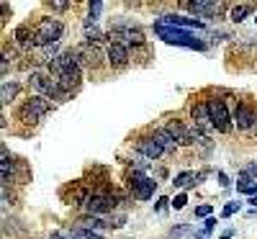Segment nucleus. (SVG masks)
<instances>
[{
	"label": "nucleus",
	"instance_id": "f257e3e1",
	"mask_svg": "<svg viewBox=\"0 0 257 239\" xmlns=\"http://www.w3.org/2000/svg\"><path fill=\"white\" fill-rule=\"evenodd\" d=\"M36 34V47H54L59 44V39L64 36V24L59 18H52V16H41L39 18V24L34 29Z\"/></svg>",
	"mask_w": 257,
	"mask_h": 239
},
{
	"label": "nucleus",
	"instance_id": "f03ea898",
	"mask_svg": "<svg viewBox=\"0 0 257 239\" xmlns=\"http://www.w3.org/2000/svg\"><path fill=\"white\" fill-rule=\"evenodd\" d=\"M155 188H157V180H152L142 170H126V190L132 198L137 201H149L155 195Z\"/></svg>",
	"mask_w": 257,
	"mask_h": 239
},
{
	"label": "nucleus",
	"instance_id": "7ed1b4c3",
	"mask_svg": "<svg viewBox=\"0 0 257 239\" xmlns=\"http://www.w3.org/2000/svg\"><path fill=\"white\" fill-rule=\"evenodd\" d=\"M52 108L54 105H52L49 98H44V95H29L24 103L18 105V118L24 124H36V121L44 118Z\"/></svg>",
	"mask_w": 257,
	"mask_h": 239
},
{
	"label": "nucleus",
	"instance_id": "20e7f679",
	"mask_svg": "<svg viewBox=\"0 0 257 239\" xmlns=\"http://www.w3.org/2000/svg\"><path fill=\"white\" fill-rule=\"evenodd\" d=\"M155 34L162 39V41H167V44H178V47H188V49H198V52H203L206 49V44L201 39H196L193 34H188L185 29H173V26H157L155 24Z\"/></svg>",
	"mask_w": 257,
	"mask_h": 239
},
{
	"label": "nucleus",
	"instance_id": "39448f33",
	"mask_svg": "<svg viewBox=\"0 0 257 239\" xmlns=\"http://www.w3.org/2000/svg\"><path fill=\"white\" fill-rule=\"evenodd\" d=\"M206 103H208V113H211L213 132L231 134L234 121H231V113H229V108H226V100H221V98L216 95V98H211V100H206Z\"/></svg>",
	"mask_w": 257,
	"mask_h": 239
},
{
	"label": "nucleus",
	"instance_id": "423d86ee",
	"mask_svg": "<svg viewBox=\"0 0 257 239\" xmlns=\"http://www.w3.org/2000/svg\"><path fill=\"white\" fill-rule=\"evenodd\" d=\"M231 121H234V129L237 132H249V129L257 124V111L249 100H239L237 108H234L231 113Z\"/></svg>",
	"mask_w": 257,
	"mask_h": 239
},
{
	"label": "nucleus",
	"instance_id": "0eeeda50",
	"mask_svg": "<svg viewBox=\"0 0 257 239\" xmlns=\"http://www.w3.org/2000/svg\"><path fill=\"white\" fill-rule=\"evenodd\" d=\"M111 41H116V44H123V47H144V34L134 26H113L108 31Z\"/></svg>",
	"mask_w": 257,
	"mask_h": 239
},
{
	"label": "nucleus",
	"instance_id": "6e6552de",
	"mask_svg": "<svg viewBox=\"0 0 257 239\" xmlns=\"http://www.w3.org/2000/svg\"><path fill=\"white\" fill-rule=\"evenodd\" d=\"M155 24H157V26H173V29H203V26H206L201 18H190V16H180V13L160 16Z\"/></svg>",
	"mask_w": 257,
	"mask_h": 239
},
{
	"label": "nucleus",
	"instance_id": "1a4fd4ad",
	"mask_svg": "<svg viewBox=\"0 0 257 239\" xmlns=\"http://www.w3.org/2000/svg\"><path fill=\"white\" fill-rule=\"evenodd\" d=\"M137 149L142 152V157H147V160H160V157H165L167 152L160 147V142L152 137V132L149 134H142V137H137Z\"/></svg>",
	"mask_w": 257,
	"mask_h": 239
},
{
	"label": "nucleus",
	"instance_id": "9d476101",
	"mask_svg": "<svg viewBox=\"0 0 257 239\" xmlns=\"http://www.w3.org/2000/svg\"><path fill=\"white\" fill-rule=\"evenodd\" d=\"M105 59H108V64L113 70H123L128 62H132V52H128V47L123 44H116V41H111L108 49H105Z\"/></svg>",
	"mask_w": 257,
	"mask_h": 239
},
{
	"label": "nucleus",
	"instance_id": "9b49d317",
	"mask_svg": "<svg viewBox=\"0 0 257 239\" xmlns=\"http://www.w3.org/2000/svg\"><path fill=\"white\" fill-rule=\"evenodd\" d=\"M190 121L196 124V126H201L203 132L211 137L213 124H211V113H208V103L206 100H196V103L190 105Z\"/></svg>",
	"mask_w": 257,
	"mask_h": 239
},
{
	"label": "nucleus",
	"instance_id": "f8f14e48",
	"mask_svg": "<svg viewBox=\"0 0 257 239\" xmlns=\"http://www.w3.org/2000/svg\"><path fill=\"white\" fill-rule=\"evenodd\" d=\"M165 129L170 134H173V139L178 142V147H193V137H190V124L188 121H180V118H173L167 121Z\"/></svg>",
	"mask_w": 257,
	"mask_h": 239
},
{
	"label": "nucleus",
	"instance_id": "ddd939ff",
	"mask_svg": "<svg viewBox=\"0 0 257 239\" xmlns=\"http://www.w3.org/2000/svg\"><path fill=\"white\" fill-rule=\"evenodd\" d=\"M183 8H190L193 16L198 18H216L221 13V3H206V0H193V3H183Z\"/></svg>",
	"mask_w": 257,
	"mask_h": 239
},
{
	"label": "nucleus",
	"instance_id": "4468645a",
	"mask_svg": "<svg viewBox=\"0 0 257 239\" xmlns=\"http://www.w3.org/2000/svg\"><path fill=\"white\" fill-rule=\"evenodd\" d=\"M13 44L18 47V49H34L36 47V34H34V29L31 26H26V24H21V26H16L13 29Z\"/></svg>",
	"mask_w": 257,
	"mask_h": 239
},
{
	"label": "nucleus",
	"instance_id": "2eb2a0df",
	"mask_svg": "<svg viewBox=\"0 0 257 239\" xmlns=\"http://www.w3.org/2000/svg\"><path fill=\"white\" fill-rule=\"evenodd\" d=\"M77 52H80V62H82L88 70H98L100 64H103V52H100L98 47L85 44V47H80Z\"/></svg>",
	"mask_w": 257,
	"mask_h": 239
},
{
	"label": "nucleus",
	"instance_id": "dca6fc26",
	"mask_svg": "<svg viewBox=\"0 0 257 239\" xmlns=\"http://www.w3.org/2000/svg\"><path fill=\"white\" fill-rule=\"evenodd\" d=\"M152 137L160 142V147L167 152V155H175V152L180 149V147H178V142L173 139V134H170L165 126H155V129H152Z\"/></svg>",
	"mask_w": 257,
	"mask_h": 239
},
{
	"label": "nucleus",
	"instance_id": "f3484780",
	"mask_svg": "<svg viewBox=\"0 0 257 239\" xmlns=\"http://www.w3.org/2000/svg\"><path fill=\"white\" fill-rule=\"evenodd\" d=\"M18 90H21V85L16 80H3V85H0V98H3V105H11L18 98Z\"/></svg>",
	"mask_w": 257,
	"mask_h": 239
},
{
	"label": "nucleus",
	"instance_id": "a211bd4d",
	"mask_svg": "<svg viewBox=\"0 0 257 239\" xmlns=\"http://www.w3.org/2000/svg\"><path fill=\"white\" fill-rule=\"evenodd\" d=\"M77 226L90 229V231H100V229H111V221L100 219V216H82V219L77 221Z\"/></svg>",
	"mask_w": 257,
	"mask_h": 239
},
{
	"label": "nucleus",
	"instance_id": "6ab92c4d",
	"mask_svg": "<svg viewBox=\"0 0 257 239\" xmlns=\"http://www.w3.org/2000/svg\"><path fill=\"white\" fill-rule=\"evenodd\" d=\"M252 13H254V6H252V3H239V6H234V8H231L229 18L234 21V24H242V21L249 18Z\"/></svg>",
	"mask_w": 257,
	"mask_h": 239
},
{
	"label": "nucleus",
	"instance_id": "aec40b11",
	"mask_svg": "<svg viewBox=\"0 0 257 239\" xmlns=\"http://www.w3.org/2000/svg\"><path fill=\"white\" fill-rule=\"evenodd\" d=\"M67 234H70V239H103L100 231H90L82 226H72V229H67Z\"/></svg>",
	"mask_w": 257,
	"mask_h": 239
},
{
	"label": "nucleus",
	"instance_id": "412c9836",
	"mask_svg": "<svg viewBox=\"0 0 257 239\" xmlns=\"http://www.w3.org/2000/svg\"><path fill=\"white\" fill-rule=\"evenodd\" d=\"M16 59V49H3V62H0V70H3V77H8V70H11V64Z\"/></svg>",
	"mask_w": 257,
	"mask_h": 239
},
{
	"label": "nucleus",
	"instance_id": "4be33fe9",
	"mask_svg": "<svg viewBox=\"0 0 257 239\" xmlns=\"http://www.w3.org/2000/svg\"><path fill=\"white\" fill-rule=\"evenodd\" d=\"M88 8H90V13H88V18H85V26H90V24H95V21H98V16L103 11V3H100V0H95V3H88Z\"/></svg>",
	"mask_w": 257,
	"mask_h": 239
},
{
	"label": "nucleus",
	"instance_id": "5701e85b",
	"mask_svg": "<svg viewBox=\"0 0 257 239\" xmlns=\"http://www.w3.org/2000/svg\"><path fill=\"white\" fill-rule=\"evenodd\" d=\"M237 190L249 195V198H254V195H257V183L254 180H242V183H237Z\"/></svg>",
	"mask_w": 257,
	"mask_h": 239
},
{
	"label": "nucleus",
	"instance_id": "b1692460",
	"mask_svg": "<svg viewBox=\"0 0 257 239\" xmlns=\"http://www.w3.org/2000/svg\"><path fill=\"white\" fill-rule=\"evenodd\" d=\"M190 180H196V175H193V172H188V170H185V172H180V175H178V178L173 180V185H175V188H185V185H193Z\"/></svg>",
	"mask_w": 257,
	"mask_h": 239
},
{
	"label": "nucleus",
	"instance_id": "393cba45",
	"mask_svg": "<svg viewBox=\"0 0 257 239\" xmlns=\"http://www.w3.org/2000/svg\"><path fill=\"white\" fill-rule=\"evenodd\" d=\"M47 8L54 11V13H64V11L72 8V3H47Z\"/></svg>",
	"mask_w": 257,
	"mask_h": 239
},
{
	"label": "nucleus",
	"instance_id": "a878e982",
	"mask_svg": "<svg viewBox=\"0 0 257 239\" xmlns=\"http://www.w3.org/2000/svg\"><path fill=\"white\" fill-rule=\"evenodd\" d=\"M185 203H188V195H185V193H180V195H175V198H173V203H170V206H173L175 211H180Z\"/></svg>",
	"mask_w": 257,
	"mask_h": 239
},
{
	"label": "nucleus",
	"instance_id": "bb28decb",
	"mask_svg": "<svg viewBox=\"0 0 257 239\" xmlns=\"http://www.w3.org/2000/svg\"><path fill=\"white\" fill-rule=\"evenodd\" d=\"M126 224V213H116V216H111V229H121Z\"/></svg>",
	"mask_w": 257,
	"mask_h": 239
},
{
	"label": "nucleus",
	"instance_id": "cd10ccee",
	"mask_svg": "<svg viewBox=\"0 0 257 239\" xmlns=\"http://www.w3.org/2000/svg\"><path fill=\"white\" fill-rule=\"evenodd\" d=\"M237 211H239V203H226L224 211H221V216H234Z\"/></svg>",
	"mask_w": 257,
	"mask_h": 239
},
{
	"label": "nucleus",
	"instance_id": "c85d7f7f",
	"mask_svg": "<svg viewBox=\"0 0 257 239\" xmlns=\"http://www.w3.org/2000/svg\"><path fill=\"white\" fill-rule=\"evenodd\" d=\"M49 239H70V234H67V229H54V231H49Z\"/></svg>",
	"mask_w": 257,
	"mask_h": 239
},
{
	"label": "nucleus",
	"instance_id": "c756f323",
	"mask_svg": "<svg viewBox=\"0 0 257 239\" xmlns=\"http://www.w3.org/2000/svg\"><path fill=\"white\" fill-rule=\"evenodd\" d=\"M213 226H216V219H206V221H203V234L213 231Z\"/></svg>",
	"mask_w": 257,
	"mask_h": 239
},
{
	"label": "nucleus",
	"instance_id": "7c9ffc66",
	"mask_svg": "<svg viewBox=\"0 0 257 239\" xmlns=\"http://www.w3.org/2000/svg\"><path fill=\"white\" fill-rule=\"evenodd\" d=\"M167 203H173V201H170V198H165V195H162V198L155 203V211H165V206H167Z\"/></svg>",
	"mask_w": 257,
	"mask_h": 239
},
{
	"label": "nucleus",
	"instance_id": "2f4dec72",
	"mask_svg": "<svg viewBox=\"0 0 257 239\" xmlns=\"http://www.w3.org/2000/svg\"><path fill=\"white\" fill-rule=\"evenodd\" d=\"M208 213H211V206H208V203H206V206H198V208H196V216H198V219H201V216H208Z\"/></svg>",
	"mask_w": 257,
	"mask_h": 239
},
{
	"label": "nucleus",
	"instance_id": "473e14b6",
	"mask_svg": "<svg viewBox=\"0 0 257 239\" xmlns=\"http://www.w3.org/2000/svg\"><path fill=\"white\" fill-rule=\"evenodd\" d=\"M216 178H219L221 188H229V178H226V172H216Z\"/></svg>",
	"mask_w": 257,
	"mask_h": 239
},
{
	"label": "nucleus",
	"instance_id": "72a5a7b5",
	"mask_svg": "<svg viewBox=\"0 0 257 239\" xmlns=\"http://www.w3.org/2000/svg\"><path fill=\"white\" fill-rule=\"evenodd\" d=\"M188 231V226H175L173 229V236H180V234H185Z\"/></svg>",
	"mask_w": 257,
	"mask_h": 239
},
{
	"label": "nucleus",
	"instance_id": "f704fd0d",
	"mask_svg": "<svg viewBox=\"0 0 257 239\" xmlns=\"http://www.w3.org/2000/svg\"><path fill=\"white\" fill-rule=\"evenodd\" d=\"M231 236H234V231H231V229H229V231H224V234H221V239H231Z\"/></svg>",
	"mask_w": 257,
	"mask_h": 239
},
{
	"label": "nucleus",
	"instance_id": "c9c22d12",
	"mask_svg": "<svg viewBox=\"0 0 257 239\" xmlns=\"http://www.w3.org/2000/svg\"><path fill=\"white\" fill-rule=\"evenodd\" d=\"M249 203H252V206L257 208V195H254V198H249Z\"/></svg>",
	"mask_w": 257,
	"mask_h": 239
},
{
	"label": "nucleus",
	"instance_id": "e433bc0d",
	"mask_svg": "<svg viewBox=\"0 0 257 239\" xmlns=\"http://www.w3.org/2000/svg\"><path fill=\"white\" fill-rule=\"evenodd\" d=\"M254 21H257V18H254Z\"/></svg>",
	"mask_w": 257,
	"mask_h": 239
}]
</instances>
